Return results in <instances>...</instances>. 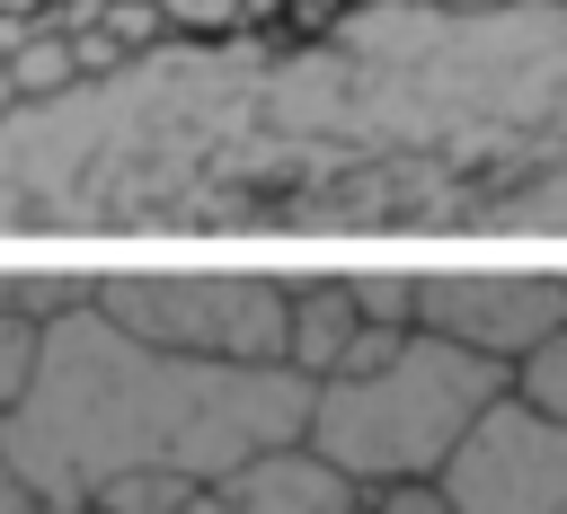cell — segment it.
I'll return each instance as SVG.
<instances>
[{
	"mask_svg": "<svg viewBox=\"0 0 567 514\" xmlns=\"http://www.w3.org/2000/svg\"><path fill=\"white\" fill-rule=\"evenodd\" d=\"M310 390L319 381H301L292 363H204L142 346L97 301H80L44 328V372L0 417V443L44 496V514H71L133 470H177L213 487L239 461L301 443Z\"/></svg>",
	"mask_w": 567,
	"mask_h": 514,
	"instance_id": "6da1fadb",
	"label": "cell"
},
{
	"mask_svg": "<svg viewBox=\"0 0 567 514\" xmlns=\"http://www.w3.org/2000/svg\"><path fill=\"white\" fill-rule=\"evenodd\" d=\"M514 399V363H487L452 337L408 328L372 372H337L310 390V452H328L354 487L390 479H443L452 452L478 434V417Z\"/></svg>",
	"mask_w": 567,
	"mask_h": 514,
	"instance_id": "7a4b0ae2",
	"label": "cell"
},
{
	"mask_svg": "<svg viewBox=\"0 0 567 514\" xmlns=\"http://www.w3.org/2000/svg\"><path fill=\"white\" fill-rule=\"evenodd\" d=\"M97 310L142 346L204 363H284L292 346L284 275H97Z\"/></svg>",
	"mask_w": 567,
	"mask_h": 514,
	"instance_id": "3957f363",
	"label": "cell"
},
{
	"mask_svg": "<svg viewBox=\"0 0 567 514\" xmlns=\"http://www.w3.org/2000/svg\"><path fill=\"white\" fill-rule=\"evenodd\" d=\"M416 328L452 337L487 363H532L567 328V275H514V266H434L416 275Z\"/></svg>",
	"mask_w": 567,
	"mask_h": 514,
	"instance_id": "277c9868",
	"label": "cell"
},
{
	"mask_svg": "<svg viewBox=\"0 0 567 514\" xmlns=\"http://www.w3.org/2000/svg\"><path fill=\"white\" fill-rule=\"evenodd\" d=\"M461 514H567V417L532 408L523 390L478 417V434L443 470Z\"/></svg>",
	"mask_w": 567,
	"mask_h": 514,
	"instance_id": "5b68a950",
	"label": "cell"
},
{
	"mask_svg": "<svg viewBox=\"0 0 567 514\" xmlns=\"http://www.w3.org/2000/svg\"><path fill=\"white\" fill-rule=\"evenodd\" d=\"M213 487L230 496V514H354V505H363V487H354L328 452H310V443H275V452L239 461V470L213 479Z\"/></svg>",
	"mask_w": 567,
	"mask_h": 514,
	"instance_id": "8992f818",
	"label": "cell"
},
{
	"mask_svg": "<svg viewBox=\"0 0 567 514\" xmlns=\"http://www.w3.org/2000/svg\"><path fill=\"white\" fill-rule=\"evenodd\" d=\"M363 337H372V319L354 301V275H301L292 284V346H284V363L301 381H337L363 354Z\"/></svg>",
	"mask_w": 567,
	"mask_h": 514,
	"instance_id": "52a82bcc",
	"label": "cell"
},
{
	"mask_svg": "<svg viewBox=\"0 0 567 514\" xmlns=\"http://www.w3.org/2000/svg\"><path fill=\"white\" fill-rule=\"evenodd\" d=\"M35 372H44V319H27V310H0V417L35 390Z\"/></svg>",
	"mask_w": 567,
	"mask_h": 514,
	"instance_id": "ba28073f",
	"label": "cell"
},
{
	"mask_svg": "<svg viewBox=\"0 0 567 514\" xmlns=\"http://www.w3.org/2000/svg\"><path fill=\"white\" fill-rule=\"evenodd\" d=\"M354 301L372 328H416V275L408 266H363L354 275Z\"/></svg>",
	"mask_w": 567,
	"mask_h": 514,
	"instance_id": "9c48e42d",
	"label": "cell"
},
{
	"mask_svg": "<svg viewBox=\"0 0 567 514\" xmlns=\"http://www.w3.org/2000/svg\"><path fill=\"white\" fill-rule=\"evenodd\" d=\"M514 390H523L532 408H549V417H567V328H558V337H549V346H540V354H532V363L514 372Z\"/></svg>",
	"mask_w": 567,
	"mask_h": 514,
	"instance_id": "30bf717a",
	"label": "cell"
},
{
	"mask_svg": "<svg viewBox=\"0 0 567 514\" xmlns=\"http://www.w3.org/2000/svg\"><path fill=\"white\" fill-rule=\"evenodd\" d=\"M372 514H461L443 479H390V487H363Z\"/></svg>",
	"mask_w": 567,
	"mask_h": 514,
	"instance_id": "8fae6325",
	"label": "cell"
},
{
	"mask_svg": "<svg viewBox=\"0 0 567 514\" xmlns=\"http://www.w3.org/2000/svg\"><path fill=\"white\" fill-rule=\"evenodd\" d=\"M9 71H18V89H62L71 80V44H27V53H9Z\"/></svg>",
	"mask_w": 567,
	"mask_h": 514,
	"instance_id": "7c38bea8",
	"label": "cell"
},
{
	"mask_svg": "<svg viewBox=\"0 0 567 514\" xmlns=\"http://www.w3.org/2000/svg\"><path fill=\"white\" fill-rule=\"evenodd\" d=\"M0 514H44V496L27 487V470L9 461V443H0Z\"/></svg>",
	"mask_w": 567,
	"mask_h": 514,
	"instance_id": "4fadbf2b",
	"label": "cell"
},
{
	"mask_svg": "<svg viewBox=\"0 0 567 514\" xmlns=\"http://www.w3.org/2000/svg\"><path fill=\"white\" fill-rule=\"evenodd\" d=\"M177 514H230V496H221V487H195V496H186Z\"/></svg>",
	"mask_w": 567,
	"mask_h": 514,
	"instance_id": "5bb4252c",
	"label": "cell"
},
{
	"mask_svg": "<svg viewBox=\"0 0 567 514\" xmlns=\"http://www.w3.org/2000/svg\"><path fill=\"white\" fill-rule=\"evenodd\" d=\"M9 97H18V71H9V53H0V106H9Z\"/></svg>",
	"mask_w": 567,
	"mask_h": 514,
	"instance_id": "9a60e30c",
	"label": "cell"
},
{
	"mask_svg": "<svg viewBox=\"0 0 567 514\" xmlns=\"http://www.w3.org/2000/svg\"><path fill=\"white\" fill-rule=\"evenodd\" d=\"M0 310H18V275H0Z\"/></svg>",
	"mask_w": 567,
	"mask_h": 514,
	"instance_id": "2e32d148",
	"label": "cell"
},
{
	"mask_svg": "<svg viewBox=\"0 0 567 514\" xmlns=\"http://www.w3.org/2000/svg\"><path fill=\"white\" fill-rule=\"evenodd\" d=\"M452 9H496V0H452Z\"/></svg>",
	"mask_w": 567,
	"mask_h": 514,
	"instance_id": "e0dca14e",
	"label": "cell"
},
{
	"mask_svg": "<svg viewBox=\"0 0 567 514\" xmlns=\"http://www.w3.org/2000/svg\"><path fill=\"white\" fill-rule=\"evenodd\" d=\"M9 9H35V0H0V18H9Z\"/></svg>",
	"mask_w": 567,
	"mask_h": 514,
	"instance_id": "ac0fdd59",
	"label": "cell"
},
{
	"mask_svg": "<svg viewBox=\"0 0 567 514\" xmlns=\"http://www.w3.org/2000/svg\"><path fill=\"white\" fill-rule=\"evenodd\" d=\"M71 514H97V505H71Z\"/></svg>",
	"mask_w": 567,
	"mask_h": 514,
	"instance_id": "d6986e66",
	"label": "cell"
},
{
	"mask_svg": "<svg viewBox=\"0 0 567 514\" xmlns=\"http://www.w3.org/2000/svg\"><path fill=\"white\" fill-rule=\"evenodd\" d=\"M354 514H372V505H354Z\"/></svg>",
	"mask_w": 567,
	"mask_h": 514,
	"instance_id": "ffe728a7",
	"label": "cell"
}]
</instances>
